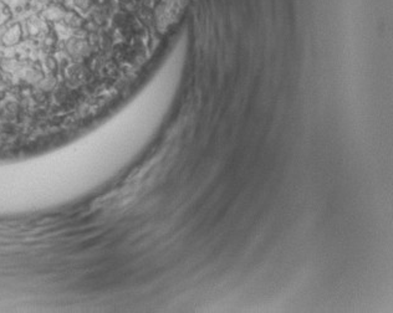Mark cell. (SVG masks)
I'll return each mask as SVG.
<instances>
[{
  "mask_svg": "<svg viewBox=\"0 0 393 313\" xmlns=\"http://www.w3.org/2000/svg\"><path fill=\"white\" fill-rule=\"evenodd\" d=\"M66 9L63 8L61 5H58V4H52V5L47 6L46 9L43 13V17L45 18L46 20H50V21H59V20H63L66 15Z\"/></svg>",
  "mask_w": 393,
  "mask_h": 313,
  "instance_id": "6da1fadb",
  "label": "cell"
},
{
  "mask_svg": "<svg viewBox=\"0 0 393 313\" xmlns=\"http://www.w3.org/2000/svg\"><path fill=\"white\" fill-rule=\"evenodd\" d=\"M20 38H22V27H20V24H14L9 30H6V33L4 34L1 40H3L4 45L11 46V45H15L17 42H19Z\"/></svg>",
  "mask_w": 393,
  "mask_h": 313,
  "instance_id": "7a4b0ae2",
  "label": "cell"
},
{
  "mask_svg": "<svg viewBox=\"0 0 393 313\" xmlns=\"http://www.w3.org/2000/svg\"><path fill=\"white\" fill-rule=\"evenodd\" d=\"M64 20H65V22L70 27H80L82 25L81 18H80L75 11H66V15L65 18H64Z\"/></svg>",
  "mask_w": 393,
  "mask_h": 313,
  "instance_id": "3957f363",
  "label": "cell"
},
{
  "mask_svg": "<svg viewBox=\"0 0 393 313\" xmlns=\"http://www.w3.org/2000/svg\"><path fill=\"white\" fill-rule=\"evenodd\" d=\"M10 17H11V14H10V11H9L8 6L0 1V25L5 24V22L10 19Z\"/></svg>",
  "mask_w": 393,
  "mask_h": 313,
  "instance_id": "277c9868",
  "label": "cell"
},
{
  "mask_svg": "<svg viewBox=\"0 0 393 313\" xmlns=\"http://www.w3.org/2000/svg\"><path fill=\"white\" fill-rule=\"evenodd\" d=\"M74 4L81 10H88L92 5V1L91 0H74Z\"/></svg>",
  "mask_w": 393,
  "mask_h": 313,
  "instance_id": "5b68a950",
  "label": "cell"
}]
</instances>
